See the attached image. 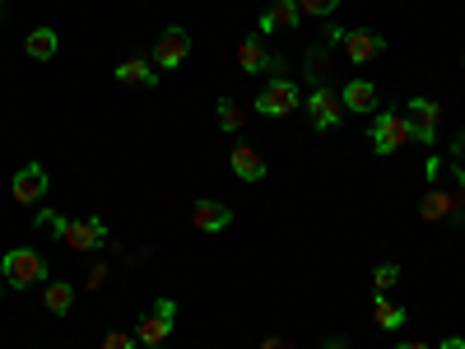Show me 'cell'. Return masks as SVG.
Wrapping results in <instances>:
<instances>
[{
	"instance_id": "12",
	"label": "cell",
	"mask_w": 465,
	"mask_h": 349,
	"mask_svg": "<svg viewBox=\"0 0 465 349\" xmlns=\"http://www.w3.org/2000/svg\"><path fill=\"white\" fill-rule=\"evenodd\" d=\"M298 24H302L298 0H270V5L261 10V19H256L261 33H289V28H298Z\"/></svg>"
},
{
	"instance_id": "1",
	"label": "cell",
	"mask_w": 465,
	"mask_h": 349,
	"mask_svg": "<svg viewBox=\"0 0 465 349\" xmlns=\"http://www.w3.org/2000/svg\"><path fill=\"white\" fill-rule=\"evenodd\" d=\"M410 140H414V126H410V116L401 107H386L377 122H372V154H381V159L401 154Z\"/></svg>"
},
{
	"instance_id": "32",
	"label": "cell",
	"mask_w": 465,
	"mask_h": 349,
	"mask_svg": "<svg viewBox=\"0 0 465 349\" xmlns=\"http://www.w3.org/2000/svg\"><path fill=\"white\" fill-rule=\"evenodd\" d=\"M144 349H163V344H144Z\"/></svg>"
},
{
	"instance_id": "22",
	"label": "cell",
	"mask_w": 465,
	"mask_h": 349,
	"mask_svg": "<svg viewBox=\"0 0 465 349\" xmlns=\"http://www.w3.org/2000/svg\"><path fill=\"white\" fill-rule=\"evenodd\" d=\"M372 284H377V294H386V289H396V284H401V265H396V261H386V265H377V270H372Z\"/></svg>"
},
{
	"instance_id": "24",
	"label": "cell",
	"mask_w": 465,
	"mask_h": 349,
	"mask_svg": "<svg viewBox=\"0 0 465 349\" xmlns=\"http://www.w3.org/2000/svg\"><path fill=\"white\" fill-rule=\"evenodd\" d=\"M33 228H43V233H56V238H61L65 219H61L56 210H37V214H33Z\"/></svg>"
},
{
	"instance_id": "17",
	"label": "cell",
	"mask_w": 465,
	"mask_h": 349,
	"mask_svg": "<svg viewBox=\"0 0 465 349\" xmlns=\"http://www.w3.org/2000/svg\"><path fill=\"white\" fill-rule=\"evenodd\" d=\"M377 98H381V94H377V85H372V80H349V85L340 89V103H344L349 112H372V107H377Z\"/></svg>"
},
{
	"instance_id": "25",
	"label": "cell",
	"mask_w": 465,
	"mask_h": 349,
	"mask_svg": "<svg viewBox=\"0 0 465 349\" xmlns=\"http://www.w3.org/2000/svg\"><path fill=\"white\" fill-rule=\"evenodd\" d=\"M103 349H135V335H126V331H107V335H103Z\"/></svg>"
},
{
	"instance_id": "14",
	"label": "cell",
	"mask_w": 465,
	"mask_h": 349,
	"mask_svg": "<svg viewBox=\"0 0 465 349\" xmlns=\"http://www.w3.org/2000/svg\"><path fill=\"white\" fill-rule=\"evenodd\" d=\"M228 164H232V173H238L242 182H261V177L270 173V164H265V154H261L256 145H232V154H228Z\"/></svg>"
},
{
	"instance_id": "27",
	"label": "cell",
	"mask_w": 465,
	"mask_h": 349,
	"mask_svg": "<svg viewBox=\"0 0 465 349\" xmlns=\"http://www.w3.org/2000/svg\"><path fill=\"white\" fill-rule=\"evenodd\" d=\"M256 349H293V344H289V340H280V335H270V340H261Z\"/></svg>"
},
{
	"instance_id": "15",
	"label": "cell",
	"mask_w": 465,
	"mask_h": 349,
	"mask_svg": "<svg viewBox=\"0 0 465 349\" xmlns=\"http://www.w3.org/2000/svg\"><path fill=\"white\" fill-rule=\"evenodd\" d=\"M191 224H196V233H223L232 224V210L223 201H196L191 205Z\"/></svg>"
},
{
	"instance_id": "31",
	"label": "cell",
	"mask_w": 465,
	"mask_h": 349,
	"mask_svg": "<svg viewBox=\"0 0 465 349\" xmlns=\"http://www.w3.org/2000/svg\"><path fill=\"white\" fill-rule=\"evenodd\" d=\"M456 186H460V196H465V168H456Z\"/></svg>"
},
{
	"instance_id": "16",
	"label": "cell",
	"mask_w": 465,
	"mask_h": 349,
	"mask_svg": "<svg viewBox=\"0 0 465 349\" xmlns=\"http://www.w3.org/2000/svg\"><path fill=\"white\" fill-rule=\"evenodd\" d=\"M116 85H135V89H153L159 85V65L144 61V56H131L116 65Z\"/></svg>"
},
{
	"instance_id": "11",
	"label": "cell",
	"mask_w": 465,
	"mask_h": 349,
	"mask_svg": "<svg viewBox=\"0 0 465 349\" xmlns=\"http://www.w3.org/2000/svg\"><path fill=\"white\" fill-rule=\"evenodd\" d=\"M419 219H429V224H442V219H465V196L456 201L451 191L429 186V196L419 201Z\"/></svg>"
},
{
	"instance_id": "21",
	"label": "cell",
	"mask_w": 465,
	"mask_h": 349,
	"mask_svg": "<svg viewBox=\"0 0 465 349\" xmlns=\"http://www.w3.org/2000/svg\"><path fill=\"white\" fill-rule=\"evenodd\" d=\"M214 116H219V126L228 131V135H238L242 126H247V112L232 103V98H219V107H214Z\"/></svg>"
},
{
	"instance_id": "23",
	"label": "cell",
	"mask_w": 465,
	"mask_h": 349,
	"mask_svg": "<svg viewBox=\"0 0 465 349\" xmlns=\"http://www.w3.org/2000/svg\"><path fill=\"white\" fill-rule=\"evenodd\" d=\"M298 10H302V15H312V19H326V15L340 10V0H298Z\"/></svg>"
},
{
	"instance_id": "18",
	"label": "cell",
	"mask_w": 465,
	"mask_h": 349,
	"mask_svg": "<svg viewBox=\"0 0 465 349\" xmlns=\"http://www.w3.org/2000/svg\"><path fill=\"white\" fill-rule=\"evenodd\" d=\"M24 52H28L33 61H52V56L61 52V37H56V28H33V33L24 37Z\"/></svg>"
},
{
	"instance_id": "34",
	"label": "cell",
	"mask_w": 465,
	"mask_h": 349,
	"mask_svg": "<svg viewBox=\"0 0 465 349\" xmlns=\"http://www.w3.org/2000/svg\"><path fill=\"white\" fill-rule=\"evenodd\" d=\"M0 294H5V289H0Z\"/></svg>"
},
{
	"instance_id": "28",
	"label": "cell",
	"mask_w": 465,
	"mask_h": 349,
	"mask_svg": "<svg viewBox=\"0 0 465 349\" xmlns=\"http://www.w3.org/2000/svg\"><path fill=\"white\" fill-rule=\"evenodd\" d=\"M438 349H465V335H447V340H442Z\"/></svg>"
},
{
	"instance_id": "10",
	"label": "cell",
	"mask_w": 465,
	"mask_h": 349,
	"mask_svg": "<svg viewBox=\"0 0 465 349\" xmlns=\"http://www.w3.org/2000/svg\"><path fill=\"white\" fill-rule=\"evenodd\" d=\"M340 43H344V56L354 61V65H368V61H377L386 52V37L372 33V28H349Z\"/></svg>"
},
{
	"instance_id": "3",
	"label": "cell",
	"mask_w": 465,
	"mask_h": 349,
	"mask_svg": "<svg viewBox=\"0 0 465 349\" xmlns=\"http://www.w3.org/2000/svg\"><path fill=\"white\" fill-rule=\"evenodd\" d=\"M298 103H302V94H298L293 80H284V75H275V80L256 94V112L261 116H289V112H298Z\"/></svg>"
},
{
	"instance_id": "13",
	"label": "cell",
	"mask_w": 465,
	"mask_h": 349,
	"mask_svg": "<svg viewBox=\"0 0 465 349\" xmlns=\"http://www.w3.org/2000/svg\"><path fill=\"white\" fill-rule=\"evenodd\" d=\"M238 65H242L247 75H261V70H280L284 61L270 56V47L261 43V33H252V37H242V43H238Z\"/></svg>"
},
{
	"instance_id": "5",
	"label": "cell",
	"mask_w": 465,
	"mask_h": 349,
	"mask_svg": "<svg viewBox=\"0 0 465 349\" xmlns=\"http://www.w3.org/2000/svg\"><path fill=\"white\" fill-rule=\"evenodd\" d=\"M173 317H177V303H173V298H159V303H153L149 313L140 317L135 340H140V344H163V340L173 335Z\"/></svg>"
},
{
	"instance_id": "7",
	"label": "cell",
	"mask_w": 465,
	"mask_h": 349,
	"mask_svg": "<svg viewBox=\"0 0 465 349\" xmlns=\"http://www.w3.org/2000/svg\"><path fill=\"white\" fill-rule=\"evenodd\" d=\"M61 243H65L70 252H98V247L107 243V224H103V219H65Z\"/></svg>"
},
{
	"instance_id": "26",
	"label": "cell",
	"mask_w": 465,
	"mask_h": 349,
	"mask_svg": "<svg viewBox=\"0 0 465 349\" xmlns=\"http://www.w3.org/2000/svg\"><path fill=\"white\" fill-rule=\"evenodd\" d=\"M451 168H465V131L451 140Z\"/></svg>"
},
{
	"instance_id": "9",
	"label": "cell",
	"mask_w": 465,
	"mask_h": 349,
	"mask_svg": "<svg viewBox=\"0 0 465 349\" xmlns=\"http://www.w3.org/2000/svg\"><path fill=\"white\" fill-rule=\"evenodd\" d=\"M307 116H312V126H317V131H335V126H340V116H344L340 94L326 89V85H317L312 94H307Z\"/></svg>"
},
{
	"instance_id": "20",
	"label": "cell",
	"mask_w": 465,
	"mask_h": 349,
	"mask_svg": "<svg viewBox=\"0 0 465 349\" xmlns=\"http://www.w3.org/2000/svg\"><path fill=\"white\" fill-rule=\"evenodd\" d=\"M70 307H74V289H70L65 280H52V284H47V313H52V317H65Z\"/></svg>"
},
{
	"instance_id": "29",
	"label": "cell",
	"mask_w": 465,
	"mask_h": 349,
	"mask_svg": "<svg viewBox=\"0 0 465 349\" xmlns=\"http://www.w3.org/2000/svg\"><path fill=\"white\" fill-rule=\"evenodd\" d=\"M322 349H349V344H344V340H340V335H331V340H326V344H322Z\"/></svg>"
},
{
	"instance_id": "33",
	"label": "cell",
	"mask_w": 465,
	"mask_h": 349,
	"mask_svg": "<svg viewBox=\"0 0 465 349\" xmlns=\"http://www.w3.org/2000/svg\"><path fill=\"white\" fill-rule=\"evenodd\" d=\"M0 10H5V5H0Z\"/></svg>"
},
{
	"instance_id": "4",
	"label": "cell",
	"mask_w": 465,
	"mask_h": 349,
	"mask_svg": "<svg viewBox=\"0 0 465 349\" xmlns=\"http://www.w3.org/2000/svg\"><path fill=\"white\" fill-rule=\"evenodd\" d=\"M47 186H52V177H47L43 164H24V168L10 177V201H15V205H37V201L47 196Z\"/></svg>"
},
{
	"instance_id": "19",
	"label": "cell",
	"mask_w": 465,
	"mask_h": 349,
	"mask_svg": "<svg viewBox=\"0 0 465 349\" xmlns=\"http://www.w3.org/2000/svg\"><path fill=\"white\" fill-rule=\"evenodd\" d=\"M372 322H377L381 331H401V326L410 322V313H405L401 303H391L386 294H377V298H372Z\"/></svg>"
},
{
	"instance_id": "6",
	"label": "cell",
	"mask_w": 465,
	"mask_h": 349,
	"mask_svg": "<svg viewBox=\"0 0 465 349\" xmlns=\"http://www.w3.org/2000/svg\"><path fill=\"white\" fill-rule=\"evenodd\" d=\"M405 116H410V126H414V140H419V145H438L442 103H433V98H410Z\"/></svg>"
},
{
	"instance_id": "2",
	"label": "cell",
	"mask_w": 465,
	"mask_h": 349,
	"mask_svg": "<svg viewBox=\"0 0 465 349\" xmlns=\"http://www.w3.org/2000/svg\"><path fill=\"white\" fill-rule=\"evenodd\" d=\"M0 275H5L10 284H19V289H28V284L47 280V261H43V252H33V247H10L5 256H0Z\"/></svg>"
},
{
	"instance_id": "8",
	"label": "cell",
	"mask_w": 465,
	"mask_h": 349,
	"mask_svg": "<svg viewBox=\"0 0 465 349\" xmlns=\"http://www.w3.org/2000/svg\"><path fill=\"white\" fill-rule=\"evenodd\" d=\"M191 56V33L186 28H163L159 43H153V65L159 70H177Z\"/></svg>"
},
{
	"instance_id": "30",
	"label": "cell",
	"mask_w": 465,
	"mask_h": 349,
	"mask_svg": "<svg viewBox=\"0 0 465 349\" xmlns=\"http://www.w3.org/2000/svg\"><path fill=\"white\" fill-rule=\"evenodd\" d=\"M396 349H429V344H423V340H410V344H396Z\"/></svg>"
}]
</instances>
